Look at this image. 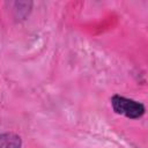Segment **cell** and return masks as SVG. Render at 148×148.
<instances>
[{
    "label": "cell",
    "instance_id": "1",
    "mask_svg": "<svg viewBox=\"0 0 148 148\" xmlns=\"http://www.w3.org/2000/svg\"><path fill=\"white\" fill-rule=\"evenodd\" d=\"M110 103L114 113L128 119H139L146 113V106L143 103L118 94H114L110 98Z\"/></svg>",
    "mask_w": 148,
    "mask_h": 148
},
{
    "label": "cell",
    "instance_id": "2",
    "mask_svg": "<svg viewBox=\"0 0 148 148\" xmlns=\"http://www.w3.org/2000/svg\"><path fill=\"white\" fill-rule=\"evenodd\" d=\"M22 138L13 131L0 133V148H22Z\"/></svg>",
    "mask_w": 148,
    "mask_h": 148
}]
</instances>
